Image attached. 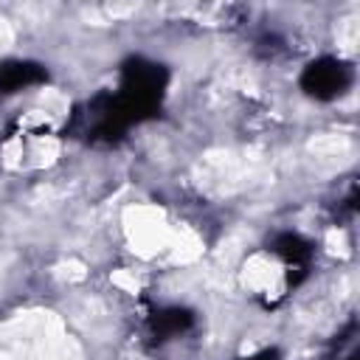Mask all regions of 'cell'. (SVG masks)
<instances>
[{
  "label": "cell",
  "mask_w": 360,
  "mask_h": 360,
  "mask_svg": "<svg viewBox=\"0 0 360 360\" xmlns=\"http://www.w3.org/2000/svg\"><path fill=\"white\" fill-rule=\"evenodd\" d=\"M124 222H127L129 242L143 256H155L158 250L169 248V242H172V233H169V225H166L163 214L158 208H152V205H135V208H129Z\"/></svg>",
  "instance_id": "1"
},
{
  "label": "cell",
  "mask_w": 360,
  "mask_h": 360,
  "mask_svg": "<svg viewBox=\"0 0 360 360\" xmlns=\"http://www.w3.org/2000/svg\"><path fill=\"white\" fill-rule=\"evenodd\" d=\"M242 278H245V284H248L250 290H262V292H267V290L276 287V281H278V270L270 264V259H264V256H250L248 264H245Z\"/></svg>",
  "instance_id": "2"
},
{
  "label": "cell",
  "mask_w": 360,
  "mask_h": 360,
  "mask_svg": "<svg viewBox=\"0 0 360 360\" xmlns=\"http://www.w3.org/2000/svg\"><path fill=\"white\" fill-rule=\"evenodd\" d=\"M329 245H332V248H329L332 253H346V239H343L340 231H332V233H329Z\"/></svg>",
  "instance_id": "3"
}]
</instances>
